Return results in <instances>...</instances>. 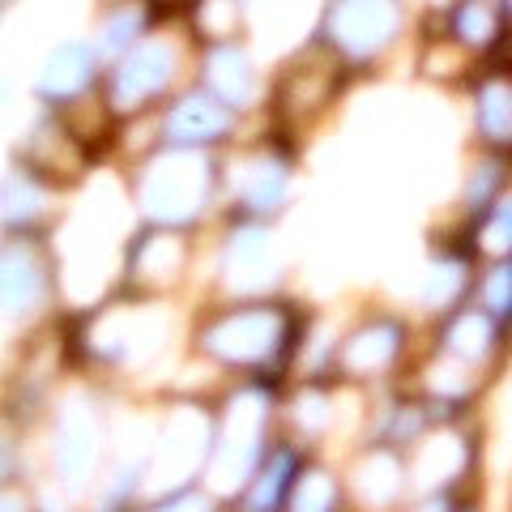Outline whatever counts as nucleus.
I'll return each instance as SVG.
<instances>
[{"instance_id": "obj_1", "label": "nucleus", "mask_w": 512, "mask_h": 512, "mask_svg": "<svg viewBox=\"0 0 512 512\" xmlns=\"http://www.w3.org/2000/svg\"><path fill=\"white\" fill-rule=\"evenodd\" d=\"M325 35L333 39L342 56L367 60L380 47H389L397 35V5L393 0H333Z\"/></svg>"}, {"instance_id": "obj_2", "label": "nucleus", "mask_w": 512, "mask_h": 512, "mask_svg": "<svg viewBox=\"0 0 512 512\" xmlns=\"http://www.w3.org/2000/svg\"><path fill=\"white\" fill-rule=\"evenodd\" d=\"M146 184H163V192H146V210L158 222H188L197 218L201 201L210 197V163L201 167V158H188L184 150L163 158V163L150 167V180Z\"/></svg>"}, {"instance_id": "obj_3", "label": "nucleus", "mask_w": 512, "mask_h": 512, "mask_svg": "<svg viewBox=\"0 0 512 512\" xmlns=\"http://www.w3.org/2000/svg\"><path fill=\"white\" fill-rule=\"evenodd\" d=\"M201 342L210 346L214 355L235 359V363L274 359V350L282 346V342H278V316L256 312V308L231 312V316H222L210 333H201Z\"/></svg>"}, {"instance_id": "obj_4", "label": "nucleus", "mask_w": 512, "mask_h": 512, "mask_svg": "<svg viewBox=\"0 0 512 512\" xmlns=\"http://www.w3.org/2000/svg\"><path fill=\"white\" fill-rule=\"evenodd\" d=\"M175 73V52L167 43H141L137 52H128L124 64L111 77V99H116L120 111H133L158 94Z\"/></svg>"}, {"instance_id": "obj_5", "label": "nucleus", "mask_w": 512, "mask_h": 512, "mask_svg": "<svg viewBox=\"0 0 512 512\" xmlns=\"http://www.w3.org/2000/svg\"><path fill=\"white\" fill-rule=\"evenodd\" d=\"M227 128H231V107L214 90H192L167 111V146L171 150L210 146Z\"/></svg>"}, {"instance_id": "obj_6", "label": "nucleus", "mask_w": 512, "mask_h": 512, "mask_svg": "<svg viewBox=\"0 0 512 512\" xmlns=\"http://www.w3.org/2000/svg\"><path fill=\"white\" fill-rule=\"evenodd\" d=\"M90 77H94V52L86 43H64V47H56V56L47 60V69L39 77V94L43 99H73Z\"/></svg>"}, {"instance_id": "obj_7", "label": "nucleus", "mask_w": 512, "mask_h": 512, "mask_svg": "<svg viewBox=\"0 0 512 512\" xmlns=\"http://www.w3.org/2000/svg\"><path fill=\"white\" fill-rule=\"evenodd\" d=\"M210 73H205V90H214L227 107H244L252 99V69H248V56L231 43H218L210 47Z\"/></svg>"}, {"instance_id": "obj_8", "label": "nucleus", "mask_w": 512, "mask_h": 512, "mask_svg": "<svg viewBox=\"0 0 512 512\" xmlns=\"http://www.w3.org/2000/svg\"><path fill=\"white\" fill-rule=\"evenodd\" d=\"M500 333H504V325L487 308H470V312H457L448 320L444 346L461 359H487L495 350V342H500Z\"/></svg>"}, {"instance_id": "obj_9", "label": "nucleus", "mask_w": 512, "mask_h": 512, "mask_svg": "<svg viewBox=\"0 0 512 512\" xmlns=\"http://www.w3.org/2000/svg\"><path fill=\"white\" fill-rule=\"evenodd\" d=\"M478 128L495 150L512 154V77L495 73L478 90Z\"/></svg>"}, {"instance_id": "obj_10", "label": "nucleus", "mask_w": 512, "mask_h": 512, "mask_svg": "<svg viewBox=\"0 0 512 512\" xmlns=\"http://www.w3.org/2000/svg\"><path fill=\"white\" fill-rule=\"evenodd\" d=\"M39 299H43V269L35 261V252L13 239L5 248V303L9 312H26Z\"/></svg>"}, {"instance_id": "obj_11", "label": "nucleus", "mask_w": 512, "mask_h": 512, "mask_svg": "<svg viewBox=\"0 0 512 512\" xmlns=\"http://www.w3.org/2000/svg\"><path fill=\"white\" fill-rule=\"evenodd\" d=\"M282 192H286V163L282 158H265V163L252 167V184L244 188V205L252 214H269L282 205Z\"/></svg>"}, {"instance_id": "obj_12", "label": "nucleus", "mask_w": 512, "mask_h": 512, "mask_svg": "<svg viewBox=\"0 0 512 512\" xmlns=\"http://www.w3.org/2000/svg\"><path fill=\"white\" fill-rule=\"evenodd\" d=\"M295 470H299V466H295V457L286 453V448H278L274 461H269L265 474L256 478V487H252V508H256V512H274L278 500L286 495V487H291Z\"/></svg>"}, {"instance_id": "obj_13", "label": "nucleus", "mask_w": 512, "mask_h": 512, "mask_svg": "<svg viewBox=\"0 0 512 512\" xmlns=\"http://www.w3.org/2000/svg\"><path fill=\"white\" fill-rule=\"evenodd\" d=\"M453 30H457V35L466 39L470 47H491L495 35H500V18H495V9L487 5V0H466V5L457 9Z\"/></svg>"}, {"instance_id": "obj_14", "label": "nucleus", "mask_w": 512, "mask_h": 512, "mask_svg": "<svg viewBox=\"0 0 512 512\" xmlns=\"http://www.w3.org/2000/svg\"><path fill=\"white\" fill-rule=\"evenodd\" d=\"M483 308L508 329L512 325V256H500L495 269L483 278Z\"/></svg>"}, {"instance_id": "obj_15", "label": "nucleus", "mask_w": 512, "mask_h": 512, "mask_svg": "<svg viewBox=\"0 0 512 512\" xmlns=\"http://www.w3.org/2000/svg\"><path fill=\"white\" fill-rule=\"evenodd\" d=\"M141 35V13L137 9H120L111 13L99 30V52L103 56H120V52H133V43Z\"/></svg>"}, {"instance_id": "obj_16", "label": "nucleus", "mask_w": 512, "mask_h": 512, "mask_svg": "<svg viewBox=\"0 0 512 512\" xmlns=\"http://www.w3.org/2000/svg\"><path fill=\"white\" fill-rule=\"evenodd\" d=\"M483 248L495 256H512V192H504L500 201L483 214Z\"/></svg>"}, {"instance_id": "obj_17", "label": "nucleus", "mask_w": 512, "mask_h": 512, "mask_svg": "<svg viewBox=\"0 0 512 512\" xmlns=\"http://www.w3.org/2000/svg\"><path fill=\"white\" fill-rule=\"evenodd\" d=\"M500 188H504V167H500V163H487V167H478L474 184H470V210H474L478 218H483V214L491 210V205L504 197Z\"/></svg>"}, {"instance_id": "obj_18", "label": "nucleus", "mask_w": 512, "mask_h": 512, "mask_svg": "<svg viewBox=\"0 0 512 512\" xmlns=\"http://www.w3.org/2000/svg\"><path fill=\"white\" fill-rule=\"evenodd\" d=\"M333 508V483H325V474H312L299 487V512H329Z\"/></svg>"}, {"instance_id": "obj_19", "label": "nucleus", "mask_w": 512, "mask_h": 512, "mask_svg": "<svg viewBox=\"0 0 512 512\" xmlns=\"http://www.w3.org/2000/svg\"><path fill=\"white\" fill-rule=\"evenodd\" d=\"M504 13H508V18H512V0H504Z\"/></svg>"}, {"instance_id": "obj_20", "label": "nucleus", "mask_w": 512, "mask_h": 512, "mask_svg": "<svg viewBox=\"0 0 512 512\" xmlns=\"http://www.w3.org/2000/svg\"><path fill=\"white\" fill-rule=\"evenodd\" d=\"M461 512H474V508H461Z\"/></svg>"}]
</instances>
